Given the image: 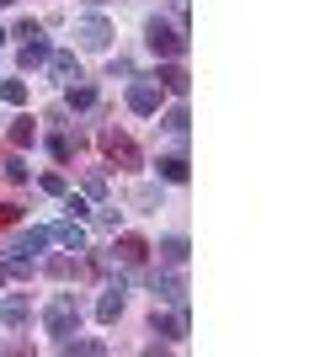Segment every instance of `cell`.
I'll use <instances>...</instances> for the list:
<instances>
[{
  "mask_svg": "<svg viewBox=\"0 0 320 357\" xmlns=\"http://www.w3.org/2000/svg\"><path fill=\"white\" fill-rule=\"evenodd\" d=\"M43 326L54 331V336H75V326H80L75 294H59V298H54V304H48V314H43Z\"/></svg>",
  "mask_w": 320,
  "mask_h": 357,
  "instance_id": "1",
  "label": "cell"
},
{
  "mask_svg": "<svg viewBox=\"0 0 320 357\" xmlns=\"http://www.w3.org/2000/svg\"><path fill=\"white\" fill-rule=\"evenodd\" d=\"M102 149H107V160L118 165V171H139V144L128 134H118V128H112V134H102Z\"/></svg>",
  "mask_w": 320,
  "mask_h": 357,
  "instance_id": "2",
  "label": "cell"
},
{
  "mask_svg": "<svg viewBox=\"0 0 320 357\" xmlns=\"http://www.w3.org/2000/svg\"><path fill=\"white\" fill-rule=\"evenodd\" d=\"M128 107H134V112H144V118H150V112H160V86H155V80H139V86L128 91Z\"/></svg>",
  "mask_w": 320,
  "mask_h": 357,
  "instance_id": "3",
  "label": "cell"
},
{
  "mask_svg": "<svg viewBox=\"0 0 320 357\" xmlns=\"http://www.w3.org/2000/svg\"><path fill=\"white\" fill-rule=\"evenodd\" d=\"M150 48H155V54H182V32H176V27H166V22H150Z\"/></svg>",
  "mask_w": 320,
  "mask_h": 357,
  "instance_id": "4",
  "label": "cell"
},
{
  "mask_svg": "<svg viewBox=\"0 0 320 357\" xmlns=\"http://www.w3.org/2000/svg\"><path fill=\"white\" fill-rule=\"evenodd\" d=\"M75 38H80L86 48H107V43H112V27H107L102 16H86V22L75 27Z\"/></svg>",
  "mask_w": 320,
  "mask_h": 357,
  "instance_id": "5",
  "label": "cell"
},
{
  "mask_svg": "<svg viewBox=\"0 0 320 357\" xmlns=\"http://www.w3.org/2000/svg\"><path fill=\"white\" fill-rule=\"evenodd\" d=\"M48 70H54V80H59V86L80 80V64H75V54H48Z\"/></svg>",
  "mask_w": 320,
  "mask_h": 357,
  "instance_id": "6",
  "label": "cell"
},
{
  "mask_svg": "<svg viewBox=\"0 0 320 357\" xmlns=\"http://www.w3.org/2000/svg\"><path fill=\"white\" fill-rule=\"evenodd\" d=\"M48 240H59L70 251H86V229H80V224H59V229H48Z\"/></svg>",
  "mask_w": 320,
  "mask_h": 357,
  "instance_id": "7",
  "label": "cell"
},
{
  "mask_svg": "<svg viewBox=\"0 0 320 357\" xmlns=\"http://www.w3.org/2000/svg\"><path fill=\"white\" fill-rule=\"evenodd\" d=\"M144 251H150V245H144L139 235H123V240H118V256L128 261V267H139V261H144Z\"/></svg>",
  "mask_w": 320,
  "mask_h": 357,
  "instance_id": "8",
  "label": "cell"
},
{
  "mask_svg": "<svg viewBox=\"0 0 320 357\" xmlns=\"http://www.w3.org/2000/svg\"><path fill=\"white\" fill-rule=\"evenodd\" d=\"M64 102L75 107V112H91V107H96V91L80 86V80H70V96H64Z\"/></svg>",
  "mask_w": 320,
  "mask_h": 357,
  "instance_id": "9",
  "label": "cell"
},
{
  "mask_svg": "<svg viewBox=\"0 0 320 357\" xmlns=\"http://www.w3.org/2000/svg\"><path fill=\"white\" fill-rule=\"evenodd\" d=\"M155 80H160L166 91H176V96H187V70H182V64H166V70L155 75Z\"/></svg>",
  "mask_w": 320,
  "mask_h": 357,
  "instance_id": "10",
  "label": "cell"
},
{
  "mask_svg": "<svg viewBox=\"0 0 320 357\" xmlns=\"http://www.w3.org/2000/svg\"><path fill=\"white\" fill-rule=\"evenodd\" d=\"M96 314H102V320H118L123 314V288H107L102 304H96Z\"/></svg>",
  "mask_w": 320,
  "mask_h": 357,
  "instance_id": "11",
  "label": "cell"
},
{
  "mask_svg": "<svg viewBox=\"0 0 320 357\" xmlns=\"http://www.w3.org/2000/svg\"><path fill=\"white\" fill-rule=\"evenodd\" d=\"M43 59H48V43H43V32H38L32 43H22V64L32 70V64H43Z\"/></svg>",
  "mask_w": 320,
  "mask_h": 357,
  "instance_id": "12",
  "label": "cell"
},
{
  "mask_svg": "<svg viewBox=\"0 0 320 357\" xmlns=\"http://www.w3.org/2000/svg\"><path fill=\"white\" fill-rule=\"evenodd\" d=\"M32 139H38V128H32V118H16V123H11V144H16V149H27Z\"/></svg>",
  "mask_w": 320,
  "mask_h": 357,
  "instance_id": "13",
  "label": "cell"
},
{
  "mask_svg": "<svg viewBox=\"0 0 320 357\" xmlns=\"http://www.w3.org/2000/svg\"><path fill=\"white\" fill-rule=\"evenodd\" d=\"M0 314H6L11 326H22V320H27V298H22V294H11L6 304H0Z\"/></svg>",
  "mask_w": 320,
  "mask_h": 357,
  "instance_id": "14",
  "label": "cell"
},
{
  "mask_svg": "<svg viewBox=\"0 0 320 357\" xmlns=\"http://www.w3.org/2000/svg\"><path fill=\"white\" fill-rule=\"evenodd\" d=\"M160 176L166 181H187V160L182 155H166V160H160Z\"/></svg>",
  "mask_w": 320,
  "mask_h": 357,
  "instance_id": "15",
  "label": "cell"
},
{
  "mask_svg": "<svg viewBox=\"0 0 320 357\" xmlns=\"http://www.w3.org/2000/svg\"><path fill=\"white\" fill-rule=\"evenodd\" d=\"M0 102L22 107V102H27V86H22V80H0Z\"/></svg>",
  "mask_w": 320,
  "mask_h": 357,
  "instance_id": "16",
  "label": "cell"
},
{
  "mask_svg": "<svg viewBox=\"0 0 320 357\" xmlns=\"http://www.w3.org/2000/svg\"><path fill=\"white\" fill-rule=\"evenodd\" d=\"M155 331H160V336H182L187 320H182V314H155Z\"/></svg>",
  "mask_w": 320,
  "mask_h": 357,
  "instance_id": "17",
  "label": "cell"
},
{
  "mask_svg": "<svg viewBox=\"0 0 320 357\" xmlns=\"http://www.w3.org/2000/svg\"><path fill=\"white\" fill-rule=\"evenodd\" d=\"M160 251H166V261H187V240H182V235H171Z\"/></svg>",
  "mask_w": 320,
  "mask_h": 357,
  "instance_id": "18",
  "label": "cell"
},
{
  "mask_svg": "<svg viewBox=\"0 0 320 357\" xmlns=\"http://www.w3.org/2000/svg\"><path fill=\"white\" fill-rule=\"evenodd\" d=\"M166 128H171V134H187V107H171V112H166Z\"/></svg>",
  "mask_w": 320,
  "mask_h": 357,
  "instance_id": "19",
  "label": "cell"
},
{
  "mask_svg": "<svg viewBox=\"0 0 320 357\" xmlns=\"http://www.w3.org/2000/svg\"><path fill=\"white\" fill-rule=\"evenodd\" d=\"M48 149H54V160H70V155H75V149H80V139H54V144H48Z\"/></svg>",
  "mask_w": 320,
  "mask_h": 357,
  "instance_id": "20",
  "label": "cell"
},
{
  "mask_svg": "<svg viewBox=\"0 0 320 357\" xmlns=\"http://www.w3.org/2000/svg\"><path fill=\"white\" fill-rule=\"evenodd\" d=\"M16 219H22V208H16V203H0V229H11Z\"/></svg>",
  "mask_w": 320,
  "mask_h": 357,
  "instance_id": "21",
  "label": "cell"
},
{
  "mask_svg": "<svg viewBox=\"0 0 320 357\" xmlns=\"http://www.w3.org/2000/svg\"><path fill=\"white\" fill-rule=\"evenodd\" d=\"M6 176H11V181H27V165H22V160L11 155V160H6Z\"/></svg>",
  "mask_w": 320,
  "mask_h": 357,
  "instance_id": "22",
  "label": "cell"
},
{
  "mask_svg": "<svg viewBox=\"0 0 320 357\" xmlns=\"http://www.w3.org/2000/svg\"><path fill=\"white\" fill-rule=\"evenodd\" d=\"M0 43H6V27H0Z\"/></svg>",
  "mask_w": 320,
  "mask_h": 357,
  "instance_id": "23",
  "label": "cell"
},
{
  "mask_svg": "<svg viewBox=\"0 0 320 357\" xmlns=\"http://www.w3.org/2000/svg\"><path fill=\"white\" fill-rule=\"evenodd\" d=\"M0 6H6V0H0Z\"/></svg>",
  "mask_w": 320,
  "mask_h": 357,
  "instance_id": "24",
  "label": "cell"
}]
</instances>
